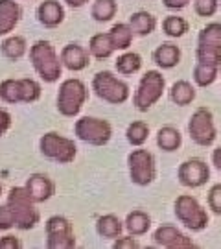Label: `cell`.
I'll use <instances>...</instances> for the list:
<instances>
[{
  "instance_id": "1",
  "label": "cell",
  "mask_w": 221,
  "mask_h": 249,
  "mask_svg": "<svg viewBox=\"0 0 221 249\" xmlns=\"http://www.w3.org/2000/svg\"><path fill=\"white\" fill-rule=\"evenodd\" d=\"M30 63L37 72V76L44 83H55L59 81L63 74L61 57L57 55L55 48L50 41L39 39L30 46Z\"/></svg>"
},
{
  "instance_id": "2",
  "label": "cell",
  "mask_w": 221,
  "mask_h": 249,
  "mask_svg": "<svg viewBox=\"0 0 221 249\" xmlns=\"http://www.w3.org/2000/svg\"><path fill=\"white\" fill-rule=\"evenodd\" d=\"M6 205L11 209L15 216V227L20 231L35 229L41 222V213L35 207V201L28 194L26 187H11L9 188Z\"/></svg>"
},
{
  "instance_id": "3",
  "label": "cell",
  "mask_w": 221,
  "mask_h": 249,
  "mask_svg": "<svg viewBox=\"0 0 221 249\" xmlns=\"http://www.w3.org/2000/svg\"><path fill=\"white\" fill-rule=\"evenodd\" d=\"M88 100V89L85 81L80 78H68L61 81L59 90H57V98H55V107L61 116L74 118L81 113L83 106Z\"/></svg>"
},
{
  "instance_id": "4",
  "label": "cell",
  "mask_w": 221,
  "mask_h": 249,
  "mask_svg": "<svg viewBox=\"0 0 221 249\" xmlns=\"http://www.w3.org/2000/svg\"><path fill=\"white\" fill-rule=\"evenodd\" d=\"M166 90V80L159 71H148L144 72L140 78L136 90L133 94V106L140 113H148L151 107L155 106Z\"/></svg>"
},
{
  "instance_id": "5",
  "label": "cell",
  "mask_w": 221,
  "mask_h": 249,
  "mask_svg": "<svg viewBox=\"0 0 221 249\" xmlns=\"http://www.w3.org/2000/svg\"><path fill=\"white\" fill-rule=\"evenodd\" d=\"M92 90L100 100L111 106H122L131 96V89L111 71H100L92 78Z\"/></svg>"
},
{
  "instance_id": "6",
  "label": "cell",
  "mask_w": 221,
  "mask_h": 249,
  "mask_svg": "<svg viewBox=\"0 0 221 249\" xmlns=\"http://www.w3.org/2000/svg\"><path fill=\"white\" fill-rule=\"evenodd\" d=\"M173 213L179 223H183L188 231L201 232L208 227V213L203 205L197 201V197L190 194L177 196L173 203Z\"/></svg>"
},
{
  "instance_id": "7",
  "label": "cell",
  "mask_w": 221,
  "mask_h": 249,
  "mask_svg": "<svg viewBox=\"0 0 221 249\" xmlns=\"http://www.w3.org/2000/svg\"><path fill=\"white\" fill-rule=\"evenodd\" d=\"M39 150L44 159L53 160L57 164H70L78 155V146L76 142L59 135L57 131H48L39 139Z\"/></svg>"
},
{
  "instance_id": "8",
  "label": "cell",
  "mask_w": 221,
  "mask_h": 249,
  "mask_svg": "<svg viewBox=\"0 0 221 249\" xmlns=\"http://www.w3.org/2000/svg\"><path fill=\"white\" fill-rule=\"evenodd\" d=\"M127 168H129V179L136 187H150L157 179L155 155L150 150H144L142 146L127 155Z\"/></svg>"
},
{
  "instance_id": "9",
  "label": "cell",
  "mask_w": 221,
  "mask_h": 249,
  "mask_svg": "<svg viewBox=\"0 0 221 249\" xmlns=\"http://www.w3.org/2000/svg\"><path fill=\"white\" fill-rule=\"evenodd\" d=\"M74 135L81 142L90 144V146H105L113 137V125L105 118L81 116L74 124Z\"/></svg>"
},
{
  "instance_id": "10",
  "label": "cell",
  "mask_w": 221,
  "mask_h": 249,
  "mask_svg": "<svg viewBox=\"0 0 221 249\" xmlns=\"http://www.w3.org/2000/svg\"><path fill=\"white\" fill-rule=\"evenodd\" d=\"M188 135L197 146H212L218 137V129H216V122H214V115L210 109L206 107H197L190 120H188Z\"/></svg>"
},
{
  "instance_id": "11",
  "label": "cell",
  "mask_w": 221,
  "mask_h": 249,
  "mask_svg": "<svg viewBox=\"0 0 221 249\" xmlns=\"http://www.w3.org/2000/svg\"><path fill=\"white\" fill-rule=\"evenodd\" d=\"M177 179L186 188H201L210 179V166L199 157L186 159L177 168Z\"/></svg>"
},
{
  "instance_id": "12",
  "label": "cell",
  "mask_w": 221,
  "mask_h": 249,
  "mask_svg": "<svg viewBox=\"0 0 221 249\" xmlns=\"http://www.w3.org/2000/svg\"><path fill=\"white\" fill-rule=\"evenodd\" d=\"M153 242L155 246H160V248L166 249H190L195 248L194 240L185 234L181 229H177L175 225H160L153 231Z\"/></svg>"
},
{
  "instance_id": "13",
  "label": "cell",
  "mask_w": 221,
  "mask_h": 249,
  "mask_svg": "<svg viewBox=\"0 0 221 249\" xmlns=\"http://www.w3.org/2000/svg\"><path fill=\"white\" fill-rule=\"evenodd\" d=\"M61 63H63V69L70 72H81L85 71L88 65H90V52L88 48L81 46L80 43H68L61 48Z\"/></svg>"
},
{
  "instance_id": "14",
  "label": "cell",
  "mask_w": 221,
  "mask_h": 249,
  "mask_svg": "<svg viewBox=\"0 0 221 249\" xmlns=\"http://www.w3.org/2000/svg\"><path fill=\"white\" fill-rule=\"evenodd\" d=\"M24 187L35 203H44L55 194V183L46 174H41V172L28 176Z\"/></svg>"
},
{
  "instance_id": "15",
  "label": "cell",
  "mask_w": 221,
  "mask_h": 249,
  "mask_svg": "<svg viewBox=\"0 0 221 249\" xmlns=\"http://www.w3.org/2000/svg\"><path fill=\"white\" fill-rule=\"evenodd\" d=\"M37 20L48 30L57 28L65 20V8L59 0H43L37 6Z\"/></svg>"
},
{
  "instance_id": "16",
  "label": "cell",
  "mask_w": 221,
  "mask_h": 249,
  "mask_svg": "<svg viewBox=\"0 0 221 249\" xmlns=\"http://www.w3.org/2000/svg\"><path fill=\"white\" fill-rule=\"evenodd\" d=\"M22 18V8L15 0H0V37L9 36Z\"/></svg>"
},
{
  "instance_id": "17",
  "label": "cell",
  "mask_w": 221,
  "mask_h": 249,
  "mask_svg": "<svg viewBox=\"0 0 221 249\" xmlns=\"http://www.w3.org/2000/svg\"><path fill=\"white\" fill-rule=\"evenodd\" d=\"M153 61L162 71L175 69L181 63V48L173 43H162L153 50Z\"/></svg>"
},
{
  "instance_id": "18",
  "label": "cell",
  "mask_w": 221,
  "mask_h": 249,
  "mask_svg": "<svg viewBox=\"0 0 221 249\" xmlns=\"http://www.w3.org/2000/svg\"><path fill=\"white\" fill-rule=\"evenodd\" d=\"M124 229V222L116 214H103L96 220V232L107 240H115L118 236H122Z\"/></svg>"
},
{
  "instance_id": "19",
  "label": "cell",
  "mask_w": 221,
  "mask_h": 249,
  "mask_svg": "<svg viewBox=\"0 0 221 249\" xmlns=\"http://www.w3.org/2000/svg\"><path fill=\"white\" fill-rule=\"evenodd\" d=\"M0 53L8 61H18L28 53V41L22 36H6L0 43Z\"/></svg>"
},
{
  "instance_id": "20",
  "label": "cell",
  "mask_w": 221,
  "mask_h": 249,
  "mask_svg": "<svg viewBox=\"0 0 221 249\" xmlns=\"http://www.w3.org/2000/svg\"><path fill=\"white\" fill-rule=\"evenodd\" d=\"M129 26L131 30L135 32V36L138 37H148L151 36L153 32H155V28H157V17L150 13V11H135L131 13V17H129Z\"/></svg>"
},
{
  "instance_id": "21",
  "label": "cell",
  "mask_w": 221,
  "mask_h": 249,
  "mask_svg": "<svg viewBox=\"0 0 221 249\" xmlns=\"http://www.w3.org/2000/svg\"><path fill=\"white\" fill-rule=\"evenodd\" d=\"M125 231L133 236H144L151 229V216L146 211L135 209L125 216Z\"/></svg>"
},
{
  "instance_id": "22",
  "label": "cell",
  "mask_w": 221,
  "mask_h": 249,
  "mask_svg": "<svg viewBox=\"0 0 221 249\" xmlns=\"http://www.w3.org/2000/svg\"><path fill=\"white\" fill-rule=\"evenodd\" d=\"M157 146L160 151H166V153L177 151L183 146V135L173 125H162L157 131Z\"/></svg>"
},
{
  "instance_id": "23",
  "label": "cell",
  "mask_w": 221,
  "mask_h": 249,
  "mask_svg": "<svg viewBox=\"0 0 221 249\" xmlns=\"http://www.w3.org/2000/svg\"><path fill=\"white\" fill-rule=\"evenodd\" d=\"M107 34L111 37V43L115 46V50L125 52V50H129V46L133 45L135 32L131 30L129 22H116V24H113V28H111Z\"/></svg>"
},
{
  "instance_id": "24",
  "label": "cell",
  "mask_w": 221,
  "mask_h": 249,
  "mask_svg": "<svg viewBox=\"0 0 221 249\" xmlns=\"http://www.w3.org/2000/svg\"><path fill=\"white\" fill-rule=\"evenodd\" d=\"M195 87L186 80H179L175 81L171 87H170V100L179 107H186L190 106L195 100Z\"/></svg>"
},
{
  "instance_id": "25",
  "label": "cell",
  "mask_w": 221,
  "mask_h": 249,
  "mask_svg": "<svg viewBox=\"0 0 221 249\" xmlns=\"http://www.w3.org/2000/svg\"><path fill=\"white\" fill-rule=\"evenodd\" d=\"M88 52L94 59H109L116 52L109 34H94L88 39Z\"/></svg>"
},
{
  "instance_id": "26",
  "label": "cell",
  "mask_w": 221,
  "mask_h": 249,
  "mask_svg": "<svg viewBox=\"0 0 221 249\" xmlns=\"http://www.w3.org/2000/svg\"><path fill=\"white\" fill-rule=\"evenodd\" d=\"M115 69L120 76H133L142 69V55L136 52L125 50L115 61Z\"/></svg>"
},
{
  "instance_id": "27",
  "label": "cell",
  "mask_w": 221,
  "mask_h": 249,
  "mask_svg": "<svg viewBox=\"0 0 221 249\" xmlns=\"http://www.w3.org/2000/svg\"><path fill=\"white\" fill-rule=\"evenodd\" d=\"M0 100L9 106L22 104V89H20V78H8L0 81Z\"/></svg>"
},
{
  "instance_id": "28",
  "label": "cell",
  "mask_w": 221,
  "mask_h": 249,
  "mask_svg": "<svg viewBox=\"0 0 221 249\" xmlns=\"http://www.w3.org/2000/svg\"><path fill=\"white\" fill-rule=\"evenodd\" d=\"M218 74H220V67L195 61L192 78H194V83L197 87H210L214 81L218 80Z\"/></svg>"
},
{
  "instance_id": "29",
  "label": "cell",
  "mask_w": 221,
  "mask_h": 249,
  "mask_svg": "<svg viewBox=\"0 0 221 249\" xmlns=\"http://www.w3.org/2000/svg\"><path fill=\"white\" fill-rule=\"evenodd\" d=\"M118 13V2L116 0H96L90 6V17L96 22H109Z\"/></svg>"
},
{
  "instance_id": "30",
  "label": "cell",
  "mask_w": 221,
  "mask_h": 249,
  "mask_svg": "<svg viewBox=\"0 0 221 249\" xmlns=\"http://www.w3.org/2000/svg\"><path fill=\"white\" fill-rule=\"evenodd\" d=\"M125 139H127V142L131 144V146L140 148L150 139V125L146 124V122H142V120H135V122H131V124L127 125Z\"/></svg>"
},
{
  "instance_id": "31",
  "label": "cell",
  "mask_w": 221,
  "mask_h": 249,
  "mask_svg": "<svg viewBox=\"0 0 221 249\" xmlns=\"http://www.w3.org/2000/svg\"><path fill=\"white\" fill-rule=\"evenodd\" d=\"M197 45L221 50V22H208L197 36Z\"/></svg>"
},
{
  "instance_id": "32",
  "label": "cell",
  "mask_w": 221,
  "mask_h": 249,
  "mask_svg": "<svg viewBox=\"0 0 221 249\" xmlns=\"http://www.w3.org/2000/svg\"><path fill=\"white\" fill-rule=\"evenodd\" d=\"M162 32L164 36L171 37V39H179L188 32V20L177 15H168L162 20Z\"/></svg>"
},
{
  "instance_id": "33",
  "label": "cell",
  "mask_w": 221,
  "mask_h": 249,
  "mask_svg": "<svg viewBox=\"0 0 221 249\" xmlns=\"http://www.w3.org/2000/svg\"><path fill=\"white\" fill-rule=\"evenodd\" d=\"M20 89H22V104H35L43 94L41 83L34 78H20Z\"/></svg>"
},
{
  "instance_id": "34",
  "label": "cell",
  "mask_w": 221,
  "mask_h": 249,
  "mask_svg": "<svg viewBox=\"0 0 221 249\" xmlns=\"http://www.w3.org/2000/svg\"><path fill=\"white\" fill-rule=\"evenodd\" d=\"M46 248L48 249L76 248V234L74 232H53V234H46Z\"/></svg>"
},
{
  "instance_id": "35",
  "label": "cell",
  "mask_w": 221,
  "mask_h": 249,
  "mask_svg": "<svg viewBox=\"0 0 221 249\" xmlns=\"http://www.w3.org/2000/svg\"><path fill=\"white\" fill-rule=\"evenodd\" d=\"M44 231H46V234H53V232H74V227H72V222L67 216L53 214L44 223Z\"/></svg>"
},
{
  "instance_id": "36",
  "label": "cell",
  "mask_w": 221,
  "mask_h": 249,
  "mask_svg": "<svg viewBox=\"0 0 221 249\" xmlns=\"http://www.w3.org/2000/svg\"><path fill=\"white\" fill-rule=\"evenodd\" d=\"M195 59L199 63H206V65H214V67H220L221 69V50H218V48L197 45Z\"/></svg>"
},
{
  "instance_id": "37",
  "label": "cell",
  "mask_w": 221,
  "mask_h": 249,
  "mask_svg": "<svg viewBox=\"0 0 221 249\" xmlns=\"http://www.w3.org/2000/svg\"><path fill=\"white\" fill-rule=\"evenodd\" d=\"M220 8V0H194V11L199 17H212Z\"/></svg>"
},
{
  "instance_id": "38",
  "label": "cell",
  "mask_w": 221,
  "mask_h": 249,
  "mask_svg": "<svg viewBox=\"0 0 221 249\" xmlns=\"http://www.w3.org/2000/svg\"><path fill=\"white\" fill-rule=\"evenodd\" d=\"M206 203H208V209L214 214L221 216V183L210 187L208 194H206Z\"/></svg>"
},
{
  "instance_id": "39",
  "label": "cell",
  "mask_w": 221,
  "mask_h": 249,
  "mask_svg": "<svg viewBox=\"0 0 221 249\" xmlns=\"http://www.w3.org/2000/svg\"><path fill=\"white\" fill-rule=\"evenodd\" d=\"M15 227V216L8 205H0V231H9Z\"/></svg>"
},
{
  "instance_id": "40",
  "label": "cell",
  "mask_w": 221,
  "mask_h": 249,
  "mask_svg": "<svg viewBox=\"0 0 221 249\" xmlns=\"http://www.w3.org/2000/svg\"><path fill=\"white\" fill-rule=\"evenodd\" d=\"M113 248L115 249H136V248H140V244H138V240H136V236L127 234V236H118V238H115Z\"/></svg>"
},
{
  "instance_id": "41",
  "label": "cell",
  "mask_w": 221,
  "mask_h": 249,
  "mask_svg": "<svg viewBox=\"0 0 221 249\" xmlns=\"http://www.w3.org/2000/svg\"><path fill=\"white\" fill-rule=\"evenodd\" d=\"M20 248H22V242L15 234L0 236V249H20Z\"/></svg>"
},
{
  "instance_id": "42",
  "label": "cell",
  "mask_w": 221,
  "mask_h": 249,
  "mask_svg": "<svg viewBox=\"0 0 221 249\" xmlns=\"http://www.w3.org/2000/svg\"><path fill=\"white\" fill-rule=\"evenodd\" d=\"M11 122H13V118H11V113H9L8 109L0 107V139H2V137H4V135L9 131V127H11Z\"/></svg>"
},
{
  "instance_id": "43",
  "label": "cell",
  "mask_w": 221,
  "mask_h": 249,
  "mask_svg": "<svg viewBox=\"0 0 221 249\" xmlns=\"http://www.w3.org/2000/svg\"><path fill=\"white\" fill-rule=\"evenodd\" d=\"M190 2H192V0H162L164 8L173 9V11H177V9H185Z\"/></svg>"
},
{
  "instance_id": "44",
  "label": "cell",
  "mask_w": 221,
  "mask_h": 249,
  "mask_svg": "<svg viewBox=\"0 0 221 249\" xmlns=\"http://www.w3.org/2000/svg\"><path fill=\"white\" fill-rule=\"evenodd\" d=\"M212 164L220 170V174H221V146H218V148L212 151Z\"/></svg>"
},
{
  "instance_id": "45",
  "label": "cell",
  "mask_w": 221,
  "mask_h": 249,
  "mask_svg": "<svg viewBox=\"0 0 221 249\" xmlns=\"http://www.w3.org/2000/svg\"><path fill=\"white\" fill-rule=\"evenodd\" d=\"M68 8H72V9H80V8H83L85 4H87L88 0H63Z\"/></svg>"
},
{
  "instance_id": "46",
  "label": "cell",
  "mask_w": 221,
  "mask_h": 249,
  "mask_svg": "<svg viewBox=\"0 0 221 249\" xmlns=\"http://www.w3.org/2000/svg\"><path fill=\"white\" fill-rule=\"evenodd\" d=\"M0 196H2V183H0Z\"/></svg>"
}]
</instances>
